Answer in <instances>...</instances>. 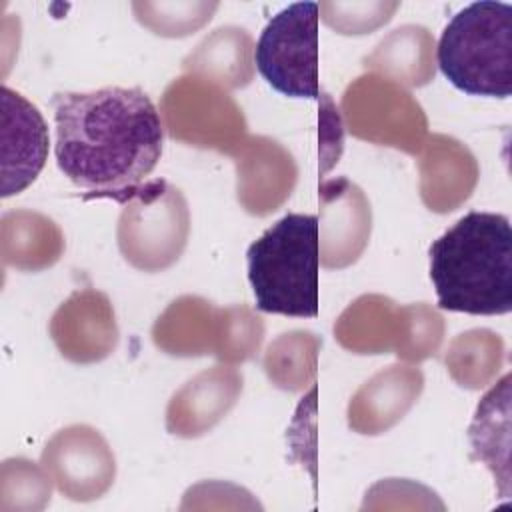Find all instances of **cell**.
<instances>
[{
	"instance_id": "d4e9b609",
	"label": "cell",
	"mask_w": 512,
	"mask_h": 512,
	"mask_svg": "<svg viewBox=\"0 0 512 512\" xmlns=\"http://www.w3.org/2000/svg\"><path fill=\"white\" fill-rule=\"evenodd\" d=\"M218 6V2L206 0H138L132 2V12L136 20L154 34L182 38L194 34L206 22H210Z\"/></svg>"
},
{
	"instance_id": "4316f807",
	"label": "cell",
	"mask_w": 512,
	"mask_h": 512,
	"mask_svg": "<svg viewBox=\"0 0 512 512\" xmlns=\"http://www.w3.org/2000/svg\"><path fill=\"white\" fill-rule=\"evenodd\" d=\"M400 8V2L382 0H352V2H320L318 12L326 26L346 36L368 34L384 26L392 14Z\"/></svg>"
},
{
	"instance_id": "7c38bea8",
	"label": "cell",
	"mask_w": 512,
	"mask_h": 512,
	"mask_svg": "<svg viewBox=\"0 0 512 512\" xmlns=\"http://www.w3.org/2000/svg\"><path fill=\"white\" fill-rule=\"evenodd\" d=\"M2 104V186L8 198L26 190L42 172L48 158V126L40 110L20 92L0 88Z\"/></svg>"
},
{
	"instance_id": "52a82bcc",
	"label": "cell",
	"mask_w": 512,
	"mask_h": 512,
	"mask_svg": "<svg viewBox=\"0 0 512 512\" xmlns=\"http://www.w3.org/2000/svg\"><path fill=\"white\" fill-rule=\"evenodd\" d=\"M318 2H294L276 12L254 46V66L280 94L320 98Z\"/></svg>"
},
{
	"instance_id": "4fadbf2b",
	"label": "cell",
	"mask_w": 512,
	"mask_h": 512,
	"mask_svg": "<svg viewBox=\"0 0 512 512\" xmlns=\"http://www.w3.org/2000/svg\"><path fill=\"white\" fill-rule=\"evenodd\" d=\"M58 352L74 364H92L110 356L118 344V324L108 296L94 288L70 294L50 320Z\"/></svg>"
},
{
	"instance_id": "ffe728a7",
	"label": "cell",
	"mask_w": 512,
	"mask_h": 512,
	"mask_svg": "<svg viewBox=\"0 0 512 512\" xmlns=\"http://www.w3.org/2000/svg\"><path fill=\"white\" fill-rule=\"evenodd\" d=\"M510 380L506 372L484 394L468 430L472 458L492 470L502 496L510 494Z\"/></svg>"
},
{
	"instance_id": "e0dca14e",
	"label": "cell",
	"mask_w": 512,
	"mask_h": 512,
	"mask_svg": "<svg viewBox=\"0 0 512 512\" xmlns=\"http://www.w3.org/2000/svg\"><path fill=\"white\" fill-rule=\"evenodd\" d=\"M420 154V196L432 212H452L470 198L478 180V164L462 142L432 134Z\"/></svg>"
},
{
	"instance_id": "277c9868",
	"label": "cell",
	"mask_w": 512,
	"mask_h": 512,
	"mask_svg": "<svg viewBox=\"0 0 512 512\" xmlns=\"http://www.w3.org/2000/svg\"><path fill=\"white\" fill-rule=\"evenodd\" d=\"M440 72L472 96L508 98L512 92V6L480 0L444 26L436 46Z\"/></svg>"
},
{
	"instance_id": "ac0fdd59",
	"label": "cell",
	"mask_w": 512,
	"mask_h": 512,
	"mask_svg": "<svg viewBox=\"0 0 512 512\" xmlns=\"http://www.w3.org/2000/svg\"><path fill=\"white\" fill-rule=\"evenodd\" d=\"M222 308L200 296L174 300L152 326L154 344L172 356L216 354Z\"/></svg>"
},
{
	"instance_id": "44dd1931",
	"label": "cell",
	"mask_w": 512,
	"mask_h": 512,
	"mask_svg": "<svg viewBox=\"0 0 512 512\" xmlns=\"http://www.w3.org/2000/svg\"><path fill=\"white\" fill-rule=\"evenodd\" d=\"M364 66L402 88H418L434 78V38L418 24L388 32L364 58Z\"/></svg>"
},
{
	"instance_id": "cb8c5ba5",
	"label": "cell",
	"mask_w": 512,
	"mask_h": 512,
	"mask_svg": "<svg viewBox=\"0 0 512 512\" xmlns=\"http://www.w3.org/2000/svg\"><path fill=\"white\" fill-rule=\"evenodd\" d=\"M322 340L308 330L280 334L264 354V372L282 390H302L316 374V356Z\"/></svg>"
},
{
	"instance_id": "5b68a950",
	"label": "cell",
	"mask_w": 512,
	"mask_h": 512,
	"mask_svg": "<svg viewBox=\"0 0 512 512\" xmlns=\"http://www.w3.org/2000/svg\"><path fill=\"white\" fill-rule=\"evenodd\" d=\"M190 234V210L180 188L164 178L138 186L118 216L116 240L124 260L142 272L170 268Z\"/></svg>"
},
{
	"instance_id": "8fae6325",
	"label": "cell",
	"mask_w": 512,
	"mask_h": 512,
	"mask_svg": "<svg viewBox=\"0 0 512 512\" xmlns=\"http://www.w3.org/2000/svg\"><path fill=\"white\" fill-rule=\"evenodd\" d=\"M320 200V262L326 268H346L364 252L372 210L364 192L344 176L324 180L318 188Z\"/></svg>"
},
{
	"instance_id": "7402d4cb",
	"label": "cell",
	"mask_w": 512,
	"mask_h": 512,
	"mask_svg": "<svg viewBox=\"0 0 512 512\" xmlns=\"http://www.w3.org/2000/svg\"><path fill=\"white\" fill-rule=\"evenodd\" d=\"M2 262L18 270H44L64 252V234L54 220L32 210H12L0 222Z\"/></svg>"
},
{
	"instance_id": "484cf974",
	"label": "cell",
	"mask_w": 512,
	"mask_h": 512,
	"mask_svg": "<svg viewBox=\"0 0 512 512\" xmlns=\"http://www.w3.org/2000/svg\"><path fill=\"white\" fill-rule=\"evenodd\" d=\"M264 338L262 318L246 306L222 308V328L216 358L222 364H240L250 360Z\"/></svg>"
},
{
	"instance_id": "3957f363",
	"label": "cell",
	"mask_w": 512,
	"mask_h": 512,
	"mask_svg": "<svg viewBox=\"0 0 512 512\" xmlns=\"http://www.w3.org/2000/svg\"><path fill=\"white\" fill-rule=\"evenodd\" d=\"M246 262L258 310L318 316V216L288 212L248 246Z\"/></svg>"
},
{
	"instance_id": "30bf717a",
	"label": "cell",
	"mask_w": 512,
	"mask_h": 512,
	"mask_svg": "<svg viewBox=\"0 0 512 512\" xmlns=\"http://www.w3.org/2000/svg\"><path fill=\"white\" fill-rule=\"evenodd\" d=\"M42 466L70 500L100 498L114 482L116 460L104 436L86 424L58 430L42 452Z\"/></svg>"
},
{
	"instance_id": "7a4b0ae2",
	"label": "cell",
	"mask_w": 512,
	"mask_h": 512,
	"mask_svg": "<svg viewBox=\"0 0 512 512\" xmlns=\"http://www.w3.org/2000/svg\"><path fill=\"white\" fill-rule=\"evenodd\" d=\"M438 306L498 316L512 310V228L504 214L472 210L428 250Z\"/></svg>"
},
{
	"instance_id": "8992f818",
	"label": "cell",
	"mask_w": 512,
	"mask_h": 512,
	"mask_svg": "<svg viewBox=\"0 0 512 512\" xmlns=\"http://www.w3.org/2000/svg\"><path fill=\"white\" fill-rule=\"evenodd\" d=\"M442 334V316L430 306H398L378 294L360 296L334 324V336L346 350L356 354L394 352L406 362L434 356Z\"/></svg>"
},
{
	"instance_id": "ba28073f",
	"label": "cell",
	"mask_w": 512,
	"mask_h": 512,
	"mask_svg": "<svg viewBox=\"0 0 512 512\" xmlns=\"http://www.w3.org/2000/svg\"><path fill=\"white\" fill-rule=\"evenodd\" d=\"M160 116L170 138L188 146L230 156L246 138V118L234 98L222 86L194 74L166 86Z\"/></svg>"
},
{
	"instance_id": "9a60e30c",
	"label": "cell",
	"mask_w": 512,
	"mask_h": 512,
	"mask_svg": "<svg viewBox=\"0 0 512 512\" xmlns=\"http://www.w3.org/2000/svg\"><path fill=\"white\" fill-rule=\"evenodd\" d=\"M240 394L242 372L216 364L174 392L166 408V430L182 438L202 436L230 412Z\"/></svg>"
},
{
	"instance_id": "9c48e42d",
	"label": "cell",
	"mask_w": 512,
	"mask_h": 512,
	"mask_svg": "<svg viewBox=\"0 0 512 512\" xmlns=\"http://www.w3.org/2000/svg\"><path fill=\"white\" fill-rule=\"evenodd\" d=\"M348 132L360 140L420 154L426 142V114L416 98L400 84L380 76L356 78L342 96Z\"/></svg>"
},
{
	"instance_id": "2e32d148",
	"label": "cell",
	"mask_w": 512,
	"mask_h": 512,
	"mask_svg": "<svg viewBox=\"0 0 512 512\" xmlns=\"http://www.w3.org/2000/svg\"><path fill=\"white\" fill-rule=\"evenodd\" d=\"M424 388L420 368L392 364L366 380L348 404V426L358 434H382L412 408Z\"/></svg>"
},
{
	"instance_id": "5bb4252c",
	"label": "cell",
	"mask_w": 512,
	"mask_h": 512,
	"mask_svg": "<svg viewBox=\"0 0 512 512\" xmlns=\"http://www.w3.org/2000/svg\"><path fill=\"white\" fill-rule=\"evenodd\" d=\"M230 158L236 164L238 202L246 212L266 216L292 194L298 168L292 154L276 140L246 136Z\"/></svg>"
},
{
	"instance_id": "d6986e66",
	"label": "cell",
	"mask_w": 512,
	"mask_h": 512,
	"mask_svg": "<svg viewBox=\"0 0 512 512\" xmlns=\"http://www.w3.org/2000/svg\"><path fill=\"white\" fill-rule=\"evenodd\" d=\"M182 68L224 90L244 88L254 78L252 36L240 26H220L184 58Z\"/></svg>"
},
{
	"instance_id": "6da1fadb",
	"label": "cell",
	"mask_w": 512,
	"mask_h": 512,
	"mask_svg": "<svg viewBox=\"0 0 512 512\" xmlns=\"http://www.w3.org/2000/svg\"><path fill=\"white\" fill-rule=\"evenodd\" d=\"M50 106L56 164L74 186L88 192L86 198L122 204L156 168L164 124L142 88L56 92Z\"/></svg>"
},
{
	"instance_id": "603a6c76",
	"label": "cell",
	"mask_w": 512,
	"mask_h": 512,
	"mask_svg": "<svg viewBox=\"0 0 512 512\" xmlns=\"http://www.w3.org/2000/svg\"><path fill=\"white\" fill-rule=\"evenodd\" d=\"M504 360V342L490 330H468L458 334L446 354L450 376L464 388H484L490 384Z\"/></svg>"
},
{
	"instance_id": "83f0119b",
	"label": "cell",
	"mask_w": 512,
	"mask_h": 512,
	"mask_svg": "<svg viewBox=\"0 0 512 512\" xmlns=\"http://www.w3.org/2000/svg\"><path fill=\"white\" fill-rule=\"evenodd\" d=\"M50 476L44 466H36L26 458H10L2 464V496H20L18 508H40L42 502L50 500Z\"/></svg>"
}]
</instances>
